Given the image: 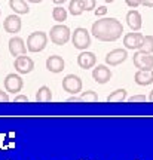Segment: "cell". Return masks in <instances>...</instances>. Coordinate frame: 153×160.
<instances>
[{"mask_svg":"<svg viewBox=\"0 0 153 160\" xmlns=\"http://www.w3.org/2000/svg\"><path fill=\"white\" fill-rule=\"evenodd\" d=\"M143 6H146V8H153V0H140Z\"/></svg>","mask_w":153,"mask_h":160,"instance_id":"cell-31","label":"cell"},{"mask_svg":"<svg viewBox=\"0 0 153 160\" xmlns=\"http://www.w3.org/2000/svg\"><path fill=\"white\" fill-rule=\"evenodd\" d=\"M37 102H51L52 101V91L48 86H42L39 88V91L36 92V98Z\"/></svg>","mask_w":153,"mask_h":160,"instance_id":"cell-19","label":"cell"},{"mask_svg":"<svg viewBox=\"0 0 153 160\" xmlns=\"http://www.w3.org/2000/svg\"><path fill=\"white\" fill-rule=\"evenodd\" d=\"M140 51L146 53H153V36H144Z\"/></svg>","mask_w":153,"mask_h":160,"instance_id":"cell-23","label":"cell"},{"mask_svg":"<svg viewBox=\"0 0 153 160\" xmlns=\"http://www.w3.org/2000/svg\"><path fill=\"white\" fill-rule=\"evenodd\" d=\"M21 27H23V22H21V18L18 17L17 13L6 17V19L3 21V30L6 33H11V34L19 33Z\"/></svg>","mask_w":153,"mask_h":160,"instance_id":"cell-12","label":"cell"},{"mask_svg":"<svg viewBox=\"0 0 153 160\" xmlns=\"http://www.w3.org/2000/svg\"><path fill=\"white\" fill-rule=\"evenodd\" d=\"M134 82L138 86H149L153 83V70L152 71H143L138 70L134 74Z\"/></svg>","mask_w":153,"mask_h":160,"instance_id":"cell-17","label":"cell"},{"mask_svg":"<svg viewBox=\"0 0 153 160\" xmlns=\"http://www.w3.org/2000/svg\"><path fill=\"white\" fill-rule=\"evenodd\" d=\"M126 24H128V27H129L132 31H138V30L143 27V19H141V15H140V12L135 11V9H132L126 13Z\"/></svg>","mask_w":153,"mask_h":160,"instance_id":"cell-16","label":"cell"},{"mask_svg":"<svg viewBox=\"0 0 153 160\" xmlns=\"http://www.w3.org/2000/svg\"><path fill=\"white\" fill-rule=\"evenodd\" d=\"M126 58H128L126 49H113L106 55V64L112 65V67H116V65H120L122 62H125Z\"/></svg>","mask_w":153,"mask_h":160,"instance_id":"cell-9","label":"cell"},{"mask_svg":"<svg viewBox=\"0 0 153 160\" xmlns=\"http://www.w3.org/2000/svg\"><path fill=\"white\" fill-rule=\"evenodd\" d=\"M64 67H66V62H64L62 57H60V55H51L46 59V70L54 73V74L61 73L64 70Z\"/></svg>","mask_w":153,"mask_h":160,"instance_id":"cell-14","label":"cell"},{"mask_svg":"<svg viewBox=\"0 0 153 160\" xmlns=\"http://www.w3.org/2000/svg\"><path fill=\"white\" fill-rule=\"evenodd\" d=\"M97 64V57L94 52H88V51H82L77 57V65L83 70H89L92 67H95Z\"/></svg>","mask_w":153,"mask_h":160,"instance_id":"cell-13","label":"cell"},{"mask_svg":"<svg viewBox=\"0 0 153 160\" xmlns=\"http://www.w3.org/2000/svg\"><path fill=\"white\" fill-rule=\"evenodd\" d=\"M27 2H30V3H42L43 0H27Z\"/></svg>","mask_w":153,"mask_h":160,"instance_id":"cell-36","label":"cell"},{"mask_svg":"<svg viewBox=\"0 0 153 160\" xmlns=\"http://www.w3.org/2000/svg\"><path fill=\"white\" fill-rule=\"evenodd\" d=\"M149 101H150V102H153V89L150 91V93H149Z\"/></svg>","mask_w":153,"mask_h":160,"instance_id":"cell-35","label":"cell"},{"mask_svg":"<svg viewBox=\"0 0 153 160\" xmlns=\"http://www.w3.org/2000/svg\"><path fill=\"white\" fill-rule=\"evenodd\" d=\"M104 2H106V3H113L114 0H104Z\"/></svg>","mask_w":153,"mask_h":160,"instance_id":"cell-37","label":"cell"},{"mask_svg":"<svg viewBox=\"0 0 153 160\" xmlns=\"http://www.w3.org/2000/svg\"><path fill=\"white\" fill-rule=\"evenodd\" d=\"M68 11L73 17H79L85 12V6L82 3V0H70V5H68Z\"/></svg>","mask_w":153,"mask_h":160,"instance_id":"cell-20","label":"cell"},{"mask_svg":"<svg viewBox=\"0 0 153 160\" xmlns=\"http://www.w3.org/2000/svg\"><path fill=\"white\" fill-rule=\"evenodd\" d=\"M94 12H95L97 17H104V15L107 13V8H106V6H100V8H98V9H95Z\"/></svg>","mask_w":153,"mask_h":160,"instance_id":"cell-28","label":"cell"},{"mask_svg":"<svg viewBox=\"0 0 153 160\" xmlns=\"http://www.w3.org/2000/svg\"><path fill=\"white\" fill-rule=\"evenodd\" d=\"M0 15H2V11H0Z\"/></svg>","mask_w":153,"mask_h":160,"instance_id":"cell-38","label":"cell"},{"mask_svg":"<svg viewBox=\"0 0 153 160\" xmlns=\"http://www.w3.org/2000/svg\"><path fill=\"white\" fill-rule=\"evenodd\" d=\"M48 40H49V36L43 33V31H34L27 37V51L33 52V53H37V52H42L48 46Z\"/></svg>","mask_w":153,"mask_h":160,"instance_id":"cell-2","label":"cell"},{"mask_svg":"<svg viewBox=\"0 0 153 160\" xmlns=\"http://www.w3.org/2000/svg\"><path fill=\"white\" fill-rule=\"evenodd\" d=\"M82 79H80L79 76L76 74H67L64 79H62V89L68 93H79L82 91Z\"/></svg>","mask_w":153,"mask_h":160,"instance_id":"cell-6","label":"cell"},{"mask_svg":"<svg viewBox=\"0 0 153 160\" xmlns=\"http://www.w3.org/2000/svg\"><path fill=\"white\" fill-rule=\"evenodd\" d=\"M9 6L17 15H27L30 12V8L25 0H9Z\"/></svg>","mask_w":153,"mask_h":160,"instance_id":"cell-18","label":"cell"},{"mask_svg":"<svg viewBox=\"0 0 153 160\" xmlns=\"http://www.w3.org/2000/svg\"><path fill=\"white\" fill-rule=\"evenodd\" d=\"M3 85H5L6 92H11V93H18V92H21V89H23L24 82H23V77H21L19 74L11 73V74H8L5 77Z\"/></svg>","mask_w":153,"mask_h":160,"instance_id":"cell-7","label":"cell"},{"mask_svg":"<svg viewBox=\"0 0 153 160\" xmlns=\"http://www.w3.org/2000/svg\"><path fill=\"white\" fill-rule=\"evenodd\" d=\"M146 99H149V98H146L144 95H132V97L128 98L129 102H144Z\"/></svg>","mask_w":153,"mask_h":160,"instance_id":"cell-26","label":"cell"},{"mask_svg":"<svg viewBox=\"0 0 153 160\" xmlns=\"http://www.w3.org/2000/svg\"><path fill=\"white\" fill-rule=\"evenodd\" d=\"M112 76L113 74H112L110 68H107L106 65H101V64L92 70V79L95 80L98 85H106L107 82H110Z\"/></svg>","mask_w":153,"mask_h":160,"instance_id":"cell-11","label":"cell"},{"mask_svg":"<svg viewBox=\"0 0 153 160\" xmlns=\"http://www.w3.org/2000/svg\"><path fill=\"white\" fill-rule=\"evenodd\" d=\"M132 62L135 65V68L143 70V71H152L153 70V57L152 53L137 51L132 57Z\"/></svg>","mask_w":153,"mask_h":160,"instance_id":"cell-5","label":"cell"},{"mask_svg":"<svg viewBox=\"0 0 153 160\" xmlns=\"http://www.w3.org/2000/svg\"><path fill=\"white\" fill-rule=\"evenodd\" d=\"M0 102H9V95L8 92H3L0 89Z\"/></svg>","mask_w":153,"mask_h":160,"instance_id":"cell-29","label":"cell"},{"mask_svg":"<svg viewBox=\"0 0 153 160\" xmlns=\"http://www.w3.org/2000/svg\"><path fill=\"white\" fill-rule=\"evenodd\" d=\"M91 33L100 42H116L122 37L124 25L118 18H100L92 24Z\"/></svg>","mask_w":153,"mask_h":160,"instance_id":"cell-1","label":"cell"},{"mask_svg":"<svg viewBox=\"0 0 153 160\" xmlns=\"http://www.w3.org/2000/svg\"><path fill=\"white\" fill-rule=\"evenodd\" d=\"M49 39L54 45L57 46H62L66 45L68 40L71 39V33H70V28L64 24H58V25H54L49 31Z\"/></svg>","mask_w":153,"mask_h":160,"instance_id":"cell-3","label":"cell"},{"mask_svg":"<svg viewBox=\"0 0 153 160\" xmlns=\"http://www.w3.org/2000/svg\"><path fill=\"white\" fill-rule=\"evenodd\" d=\"M143 39H144V36L141 33H128L124 36V45L126 49L140 51L143 45Z\"/></svg>","mask_w":153,"mask_h":160,"instance_id":"cell-10","label":"cell"},{"mask_svg":"<svg viewBox=\"0 0 153 160\" xmlns=\"http://www.w3.org/2000/svg\"><path fill=\"white\" fill-rule=\"evenodd\" d=\"M9 52H11L12 57H19V55H24L27 52V46H25V42H24L21 37H11L9 40Z\"/></svg>","mask_w":153,"mask_h":160,"instance_id":"cell-15","label":"cell"},{"mask_svg":"<svg viewBox=\"0 0 153 160\" xmlns=\"http://www.w3.org/2000/svg\"><path fill=\"white\" fill-rule=\"evenodd\" d=\"M71 43L76 49H79V51H86V48L91 45V34H89V31L83 27H79V28H76L71 33Z\"/></svg>","mask_w":153,"mask_h":160,"instance_id":"cell-4","label":"cell"},{"mask_svg":"<svg viewBox=\"0 0 153 160\" xmlns=\"http://www.w3.org/2000/svg\"><path fill=\"white\" fill-rule=\"evenodd\" d=\"M29 101V98L25 97V95H18L15 97V102H27Z\"/></svg>","mask_w":153,"mask_h":160,"instance_id":"cell-30","label":"cell"},{"mask_svg":"<svg viewBox=\"0 0 153 160\" xmlns=\"http://www.w3.org/2000/svg\"><path fill=\"white\" fill-rule=\"evenodd\" d=\"M13 67H15L18 74H29V73H31V71L34 70V62L30 57L19 55V57L15 58Z\"/></svg>","mask_w":153,"mask_h":160,"instance_id":"cell-8","label":"cell"},{"mask_svg":"<svg viewBox=\"0 0 153 160\" xmlns=\"http://www.w3.org/2000/svg\"><path fill=\"white\" fill-rule=\"evenodd\" d=\"M3 139H5V137H2V135H0V150L5 148V147H3Z\"/></svg>","mask_w":153,"mask_h":160,"instance_id":"cell-34","label":"cell"},{"mask_svg":"<svg viewBox=\"0 0 153 160\" xmlns=\"http://www.w3.org/2000/svg\"><path fill=\"white\" fill-rule=\"evenodd\" d=\"M82 3L85 6V11H95V6H97V2L95 0H82Z\"/></svg>","mask_w":153,"mask_h":160,"instance_id":"cell-25","label":"cell"},{"mask_svg":"<svg viewBox=\"0 0 153 160\" xmlns=\"http://www.w3.org/2000/svg\"><path fill=\"white\" fill-rule=\"evenodd\" d=\"M125 3L129 6V8H132V9H135V8H138V6L141 5L140 0H125Z\"/></svg>","mask_w":153,"mask_h":160,"instance_id":"cell-27","label":"cell"},{"mask_svg":"<svg viewBox=\"0 0 153 160\" xmlns=\"http://www.w3.org/2000/svg\"><path fill=\"white\" fill-rule=\"evenodd\" d=\"M106 99H107V102H124L125 99H128L126 91H125V89H116V91L112 92Z\"/></svg>","mask_w":153,"mask_h":160,"instance_id":"cell-21","label":"cell"},{"mask_svg":"<svg viewBox=\"0 0 153 160\" xmlns=\"http://www.w3.org/2000/svg\"><path fill=\"white\" fill-rule=\"evenodd\" d=\"M52 2H54L55 5H62V3H66L67 0H52Z\"/></svg>","mask_w":153,"mask_h":160,"instance_id":"cell-33","label":"cell"},{"mask_svg":"<svg viewBox=\"0 0 153 160\" xmlns=\"http://www.w3.org/2000/svg\"><path fill=\"white\" fill-rule=\"evenodd\" d=\"M52 18L57 22H62V21L67 19V11L64 8H61V6H57V8L52 9Z\"/></svg>","mask_w":153,"mask_h":160,"instance_id":"cell-22","label":"cell"},{"mask_svg":"<svg viewBox=\"0 0 153 160\" xmlns=\"http://www.w3.org/2000/svg\"><path fill=\"white\" fill-rule=\"evenodd\" d=\"M79 98H80V102H97L98 101V95H97L95 91H86Z\"/></svg>","mask_w":153,"mask_h":160,"instance_id":"cell-24","label":"cell"},{"mask_svg":"<svg viewBox=\"0 0 153 160\" xmlns=\"http://www.w3.org/2000/svg\"><path fill=\"white\" fill-rule=\"evenodd\" d=\"M67 101L68 102H80V98L79 97H70Z\"/></svg>","mask_w":153,"mask_h":160,"instance_id":"cell-32","label":"cell"}]
</instances>
